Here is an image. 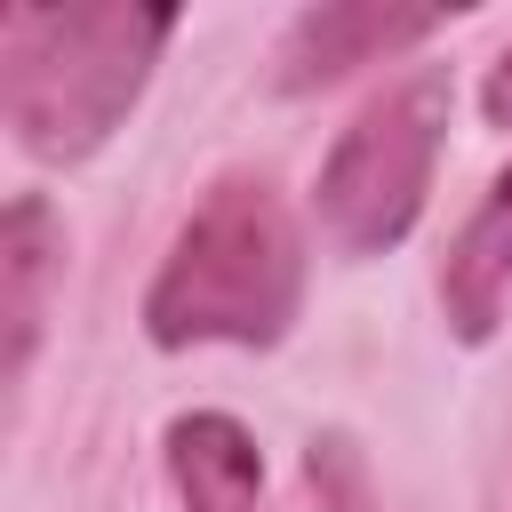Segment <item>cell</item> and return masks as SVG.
<instances>
[{
    "label": "cell",
    "instance_id": "cell-4",
    "mask_svg": "<svg viewBox=\"0 0 512 512\" xmlns=\"http://www.w3.org/2000/svg\"><path fill=\"white\" fill-rule=\"evenodd\" d=\"M440 32V8H392V0H328V8H304L280 40V88L304 96L320 80H344L352 64H376V56H400L416 40Z\"/></svg>",
    "mask_w": 512,
    "mask_h": 512
},
{
    "label": "cell",
    "instance_id": "cell-7",
    "mask_svg": "<svg viewBox=\"0 0 512 512\" xmlns=\"http://www.w3.org/2000/svg\"><path fill=\"white\" fill-rule=\"evenodd\" d=\"M64 264V232L48 216L40 192L8 200L0 216V320H8V376L32 368V344H40V312H48V280Z\"/></svg>",
    "mask_w": 512,
    "mask_h": 512
},
{
    "label": "cell",
    "instance_id": "cell-2",
    "mask_svg": "<svg viewBox=\"0 0 512 512\" xmlns=\"http://www.w3.org/2000/svg\"><path fill=\"white\" fill-rule=\"evenodd\" d=\"M176 8L128 0H72V8H16L0 32L8 64V128L32 160H88L152 80Z\"/></svg>",
    "mask_w": 512,
    "mask_h": 512
},
{
    "label": "cell",
    "instance_id": "cell-8",
    "mask_svg": "<svg viewBox=\"0 0 512 512\" xmlns=\"http://www.w3.org/2000/svg\"><path fill=\"white\" fill-rule=\"evenodd\" d=\"M480 112H488L496 128H512V48L496 56V72H488V88H480Z\"/></svg>",
    "mask_w": 512,
    "mask_h": 512
},
{
    "label": "cell",
    "instance_id": "cell-6",
    "mask_svg": "<svg viewBox=\"0 0 512 512\" xmlns=\"http://www.w3.org/2000/svg\"><path fill=\"white\" fill-rule=\"evenodd\" d=\"M168 480H176L184 512H256L264 456H256V440H248L240 416L192 408V416L168 424Z\"/></svg>",
    "mask_w": 512,
    "mask_h": 512
},
{
    "label": "cell",
    "instance_id": "cell-5",
    "mask_svg": "<svg viewBox=\"0 0 512 512\" xmlns=\"http://www.w3.org/2000/svg\"><path fill=\"white\" fill-rule=\"evenodd\" d=\"M504 288H512V160L488 176L480 208L464 216V232L440 264V304H448L464 344H488V328L504 312Z\"/></svg>",
    "mask_w": 512,
    "mask_h": 512
},
{
    "label": "cell",
    "instance_id": "cell-3",
    "mask_svg": "<svg viewBox=\"0 0 512 512\" xmlns=\"http://www.w3.org/2000/svg\"><path fill=\"white\" fill-rule=\"evenodd\" d=\"M448 72L424 64L408 80H392L384 96H368L328 160H320V232L344 248V256H384L416 232L424 216V192H432V160H440V136H448Z\"/></svg>",
    "mask_w": 512,
    "mask_h": 512
},
{
    "label": "cell",
    "instance_id": "cell-1",
    "mask_svg": "<svg viewBox=\"0 0 512 512\" xmlns=\"http://www.w3.org/2000/svg\"><path fill=\"white\" fill-rule=\"evenodd\" d=\"M304 296V232L264 176H224L184 232L168 240L144 288V336L160 352L184 344H280Z\"/></svg>",
    "mask_w": 512,
    "mask_h": 512
}]
</instances>
